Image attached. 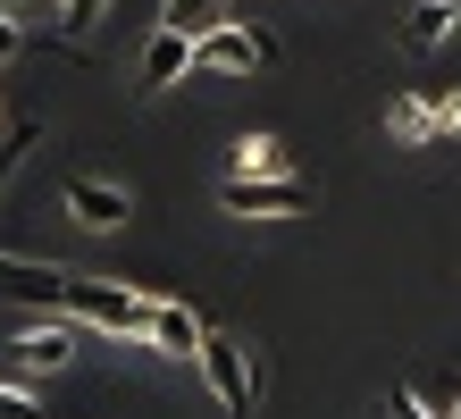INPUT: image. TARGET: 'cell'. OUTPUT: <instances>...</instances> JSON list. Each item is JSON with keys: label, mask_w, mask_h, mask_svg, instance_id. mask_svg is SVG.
<instances>
[{"label": "cell", "mask_w": 461, "mask_h": 419, "mask_svg": "<svg viewBox=\"0 0 461 419\" xmlns=\"http://www.w3.org/2000/svg\"><path fill=\"white\" fill-rule=\"evenodd\" d=\"M59 311H68V319H85V327H110V335H143V327H151V294H134V286H101V277H68Z\"/></svg>", "instance_id": "1"}, {"label": "cell", "mask_w": 461, "mask_h": 419, "mask_svg": "<svg viewBox=\"0 0 461 419\" xmlns=\"http://www.w3.org/2000/svg\"><path fill=\"white\" fill-rule=\"evenodd\" d=\"M219 210L227 218H294V210H311V177H227Z\"/></svg>", "instance_id": "2"}, {"label": "cell", "mask_w": 461, "mask_h": 419, "mask_svg": "<svg viewBox=\"0 0 461 419\" xmlns=\"http://www.w3.org/2000/svg\"><path fill=\"white\" fill-rule=\"evenodd\" d=\"M202 378H210V395H219L227 419H252V352L235 335H202Z\"/></svg>", "instance_id": "3"}, {"label": "cell", "mask_w": 461, "mask_h": 419, "mask_svg": "<svg viewBox=\"0 0 461 419\" xmlns=\"http://www.w3.org/2000/svg\"><path fill=\"white\" fill-rule=\"evenodd\" d=\"M268 59H277V42H268L260 25L252 34H243V25H210L194 42V76H243V68H268Z\"/></svg>", "instance_id": "4"}, {"label": "cell", "mask_w": 461, "mask_h": 419, "mask_svg": "<svg viewBox=\"0 0 461 419\" xmlns=\"http://www.w3.org/2000/svg\"><path fill=\"white\" fill-rule=\"evenodd\" d=\"M134 76H143V93H168L176 76H194V34H176V25H159V34L143 42V68H134Z\"/></svg>", "instance_id": "5"}, {"label": "cell", "mask_w": 461, "mask_h": 419, "mask_svg": "<svg viewBox=\"0 0 461 419\" xmlns=\"http://www.w3.org/2000/svg\"><path fill=\"white\" fill-rule=\"evenodd\" d=\"M143 335H151L159 352H185V360H202V335H210V327H202L194 311H185V302H159V294H151V327H143Z\"/></svg>", "instance_id": "6"}, {"label": "cell", "mask_w": 461, "mask_h": 419, "mask_svg": "<svg viewBox=\"0 0 461 419\" xmlns=\"http://www.w3.org/2000/svg\"><path fill=\"white\" fill-rule=\"evenodd\" d=\"M68 218H85V227H126V193L101 185V177H68Z\"/></svg>", "instance_id": "7"}, {"label": "cell", "mask_w": 461, "mask_h": 419, "mask_svg": "<svg viewBox=\"0 0 461 419\" xmlns=\"http://www.w3.org/2000/svg\"><path fill=\"white\" fill-rule=\"evenodd\" d=\"M9 352L25 360V369H68V360H76V327H59V319H50V327H25Z\"/></svg>", "instance_id": "8"}, {"label": "cell", "mask_w": 461, "mask_h": 419, "mask_svg": "<svg viewBox=\"0 0 461 419\" xmlns=\"http://www.w3.org/2000/svg\"><path fill=\"white\" fill-rule=\"evenodd\" d=\"M0 294H17V302H50V311H59L68 277H59V269H34V260H0Z\"/></svg>", "instance_id": "9"}, {"label": "cell", "mask_w": 461, "mask_h": 419, "mask_svg": "<svg viewBox=\"0 0 461 419\" xmlns=\"http://www.w3.org/2000/svg\"><path fill=\"white\" fill-rule=\"evenodd\" d=\"M453 25H461L453 0H411V17H402V42H411V50H437Z\"/></svg>", "instance_id": "10"}, {"label": "cell", "mask_w": 461, "mask_h": 419, "mask_svg": "<svg viewBox=\"0 0 461 419\" xmlns=\"http://www.w3.org/2000/svg\"><path fill=\"white\" fill-rule=\"evenodd\" d=\"M227 9L235 0H159V25H176V34H210V25H227Z\"/></svg>", "instance_id": "11"}, {"label": "cell", "mask_w": 461, "mask_h": 419, "mask_svg": "<svg viewBox=\"0 0 461 419\" xmlns=\"http://www.w3.org/2000/svg\"><path fill=\"white\" fill-rule=\"evenodd\" d=\"M235 177H294V151L268 143V134H243L235 143Z\"/></svg>", "instance_id": "12"}, {"label": "cell", "mask_w": 461, "mask_h": 419, "mask_svg": "<svg viewBox=\"0 0 461 419\" xmlns=\"http://www.w3.org/2000/svg\"><path fill=\"white\" fill-rule=\"evenodd\" d=\"M386 126L402 134V143H437V101H394Z\"/></svg>", "instance_id": "13"}, {"label": "cell", "mask_w": 461, "mask_h": 419, "mask_svg": "<svg viewBox=\"0 0 461 419\" xmlns=\"http://www.w3.org/2000/svg\"><path fill=\"white\" fill-rule=\"evenodd\" d=\"M34 143H42V126H9V134H0V185L17 177V159L34 151Z\"/></svg>", "instance_id": "14"}, {"label": "cell", "mask_w": 461, "mask_h": 419, "mask_svg": "<svg viewBox=\"0 0 461 419\" xmlns=\"http://www.w3.org/2000/svg\"><path fill=\"white\" fill-rule=\"evenodd\" d=\"M101 9H110V0H59V25H68V34H93Z\"/></svg>", "instance_id": "15"}, {"label": "cell", "mask_w": 461, "mask_h": 419, "mask_svg": "<svg viewBox=\"0 0 461 419\" xmlns=\"http://www.w3.org/2000/svg\"><path fill=\"white\" fill-rule=\"evenodd\" d=\"M386 419H437V411H428L411 386H394V395H386Z\"/></svg>", "instance_id": "16"}, {"label": "cell", "mask_w": 461, "mask_h": 419, "mask_svg": "<svg viewBox=\"0 0 461 419\" xmlns=\"http://www.w3.org/2000/svg\"><path fill=\"white\" fill-rule=\"evenodd\" d=\"M0 419H42V403L17 395V386H0Z\"/></svg>", "instance_id": "17"}, {"label": "cell", "mask_w": 461, "mask_h": 419, "mask_svg": "<svg viewBox=\"0 0 461 419\" xmlns=\"http://www.w3.org/2000/svg\"><path fill=\"white\" fill-rule=\"evenodd\" d=\"M437 134H461V93H437Z\"/></svg>", "instance_id": "18"}, {"label": "cell", "mask_w": 461, "mask_h": 419, "mask_svg": "<svg viewBox=\"0 0 461 419\" xmlns=\"http://www.w3.org/2000/svg\"><path fill=\"white\" fill-rule=\"evenodd\" d=\"M17 42H25V34H17V17L0 9V59H17Z\"/></svg>", "instance_id": "19"}, {"label": "cell", "mask_w": 461, "mask_h": 419, "mask_svg": "<svg viewBox=\"0 0 461 419\" xmlns=\"http://www.w3.org/2000/svg\"><path fill=\"white\" fill-rule=\"evenodd\" d=\"M445 419H461V403H453V411H445Z\"/></svg>", "instance_id": "20"}, {"label": "cell", "mask_w": 461, "mask_h": 419, "mask_svg": "<svg viewBox=\"0 0 461 419\" xmlns=\"http://www.w3.org/2000/svg\"><path fill=\"white\" fill-rule=\"evenodd\" d=\"M0 9H17V0H0Z\"/></svg>", "instance_id": "21"}, {"label": "cell", "mask_w": 461, "mask_h": 419, "mask_svg": "<svg viewBox=\"0 0 461 419\" xmlns=\"http://www.w3.org/2000/svg\"><path fill=\"white\" fill-rule=\"evenodd\" d=\"M453 9H461V0H453Z\"/></svg>", "instance_id": "22"}]
</instances>
